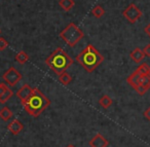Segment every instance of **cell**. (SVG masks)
<instances>
[{"label":"cell","instance_id":"6da1fadb","mask_svg":"<svg viewBox=\"0 0 150 147\" xmlns=\"http://www.w3.org/2000/svg\"><path fill=\"white\" fill-rule=\"evenodd\" d=\"M50 105V100L40 91L39 89H33L31 96L23 104L25 111L33 117H38L48 106Z\"/></svg>","mask_w":150,"mask_h":147},{"label":"cell","instance_id":"7a4b0ae2","mask_svg":"<svg viewBox=\"0 0 150 147\" xmlns=\"http://www.w3.org/2000/svg\"><path fill=\"white\" fill-rule=\"evenodd\" d=\"M77 62L86 69L88 72H94L104 61V57L92 44H88L77 57Z\"/></svg>","mask_w":150,"mask_h":147},{"label":"cell","instance_id":"3957f363","mask_svg":"<svg viewBox=\"0 0 150 147\" xmlns=\"http://www.w3.org/2000/svg\"><path fill=\"white\" fill-rule=\"evenodd\" d=\"M45 63L50 68V70L54 71L56 74L60 75L68 68H70V66L73 64V60L64 50L58 48L48 56Z\"/></svg>","mask_w":150,"mask_h":147},{"label":"cell","instance_id":"277c9868","mask_svg":"<svg viewBox=\"0 0 150 147\" xmlns=\"http://www.w3.org/2000/svg\"><path fill=\"white\" fill-rule=\"evenodd\" d=\"M83 36L84 34L82 30L79 29L74 23H70L60 33V37L71 48L76 45L83 38Z\"/></svg>","mask_w":150,"mask_h":147},{"label":"cell","instance_id":"5b68a950","mask_svg":"<svg viewBox=\"0 0 150 147\" xmlns=\"http://www.w3.org/2000/svg\"><path fill=\"white\" fill-rule=\"evenodd\" d=\"M122 15L131 24H135L142 17V11L137 5L132 3L122 11Z\"/></svg>","mask_w":150,"mask_h":147},{"label":"cell","instance_id":"8992f818","mask_svg":"<svg viewBox=\"0 0 150 147\" xmlns=\"http://www.w3.org/2000/svg\"><path fill=\"white\" fill-rule=\"evenodd\" d=\"M2 78L5 82L11 87H15L18 82L22 79V74L18 71L15 67H11L7 71H5L2 75Z\"/></svg>","mask_w":150,"mask_h":147},{"label":"cell","instance_id":"52a82bcc","mask_svg":"<svg viewBox=\"0 0 150 147\" xmlns=\"http://www.w3.org/2000/svg\"><path fill=\"white\" fill-rule=\"evenodd\" d=\"M32 92H33V89H32L29 85H27V83L22 85V87H20L19 91L17 92V97L21 100L22 105H23V104L28 100V98L31 96Z\"/></svg>","mask_w":150,"mask_h":147},{"label":"cell","instance_id":"ba28073f","mask_svg":"<svg viewBox=\"0 0 150 147\" xmlns=\"http://www.w3.org/2000/svg\"><path fill=\"white\" fill-rule=\"evenodd\" d=\"M88 144L91 147H107L109 145V142L104 136H102L101 134H97L93 137L92 140H90Z\"/></svg>","mask_w":150,"mask_h":147},{"label":"cell","instance_id":"9c48e42d","mask_svg":"<svg viewBox=\"0 0 150 147\" xmlns=\"http://www.w3.org/2000/svg\"><path fill=\"white\" fill-rule=\"evenodd\" d=\"M23 129H24L23 124H22L19 119L11 120V124H8V126H7V130H8L13 135H15V136L19 135L20 133L23 131Z\"/></svg>","mask_w":150,"mask_h":147},{"label":"cell","instance_id":"30bf717a","mask_svg":"<svg viewBox=\"0 0 150 147\" xmlns=\"http://www.w3.org/2000/svg\"><path fill=\"white\" fill-rule=\"evenodd\" d=\"M140 78H141V74L136 70L135 72H133L127 78V82L129 83L134 89H136L140 85Z\"/></svg>","mask_w":150,"mask_h":147},{"label":"cell","instance_id":"8fae6325","mask_svg":"<svg viewBox=\"0 0 150 147\" xmlns=\"http://www.w3.org/2000/svg\"><path fill=\"white\" fill-rule=\"evenodd\" d=\"M129 57H131V59L134 61L135 63H141L143 62L144 58H145V54H144L143 50H141V48H136L135 50H133L131 52V54H129Z\"/></svg>","mask_w":150,"mask_h":147},{"label":"cell","instance_id":"7c38bea8","mask_svg":"<svg viewBox=\"0 0 150 147\" xmlns=\"http://www.w3.org/2000/svg\"><path fill=\"white\" fill-rule=\"evenodd\" d=\"M59 5L64 11H70L75 5L74 0H60L59 1Z\"/></svg>","mask_w":150,"mask_h":147},{"label":"cell","instance_id":"4fadbf2b","mask_svg":"<svg viewBox=\"0 0 150 147\" xmlns=\"http://www.w3.org/2000/svg\"><path fill=\"white\" fill-rule=\"evenodd\" d=\"M13 111L9 109L8 107H3L2 109L0 110V118L3 120V121H7L13 117Z\"/></svg>","mask_w":150,"mask_h":147},{"label":"cell","instance_id":"5bb4252c","mask_svg":"<svg viewBox=\"0 0 150 147\" xmlns=\"http://www.w3.org/2000/svg\"><path fill=\"white\" fill-rule=\"evenodd\" d=\"M15 60L17 61L18 63H20V64L23 65V64H25V63H27L28 61H29V56H28V54L26 52L21 50V52H19L17 55H16Z\"/></svg>","mask_w":150,"mask_h":147},{"label":"cell","instance_id":"9a60e30c","mask_svg":"<svg viewBox=\"0 0 150 147\" xmlns=\"http://www.w3.org/2000/svg\"><path fill=\"white\" fill-rule=\"evenodd\" d=\"M112 103H113L112 99H111L108 95L102 96V97H101V99L99 100V104H100L103 108H105V109H107V108L110 107V106L112 105Z\"/></svg>","mask_w":150,"mask_h":147},{"label":"cell","instance_id":"2e32d148","mask_svg":"<svg viewBox=\"0 0 150 147\" xmlns=\"http://www.w3.org/2000/svg\"><path fill=\"white\" fill-rule=\"evenodd\" d=\"M59 81H60L63 85H70V82L72 81V77L70 76V74H68V73L65 71L62 74L59 75Z\"/></svg>","mask_w":150,"mask_h":147},{"label":"cell","instance_id":"e0dca14e","mask_svg":"<svg viewBox=\"0 0 150 147\" xmlns=\"http://www.w3.org/2000/svg\"><path fill=\"white\" fill-rule=\"evenodd\" d=\"M13 92L11 91L9 87H7V89H5L4 93L2 94V96L0 97V103H1V104H5L9 99H11V97H13Z\"/></svg>","mask_w":150,"mask_h":147},{"label":"cell","instance_id":"ac0fdd59","mask_svg":"<svg viewBox=\"0 0 150 147\" xmlns=\"http://www.w3.org/2000/svg\"><path fill=\"white\" fill-rule=\"evenodd\" d=\"M140 85L148 89H150V74L147 75H141V78H140Z\"/></svg>","mask_w":150,"mask_h":147},{"label":"cell","instance_id":"d6986e66","mask_svg":"<svg viewBox=\"0 0 150 147\" xmlns=\"http://www.w3.org/2000/svg\"><path fill=\"white\" fill-rule=\"evenodd\" d=\"M92 13H93L94 17L97 18V19H100V18H102L103 16L105 15V11L102 6L97 5V6H95L94 9H92Z\"/></svg>","mask_w":150,"mask_h":147},{"label":"cell","instance_id":"ffe728a7","mask_svg":"<svg viewBox=\"0 0 150 147\" xmlns=\"http://www.w3.org/2000/svg\"><path fill=\"white\" fill-rule=\"evenodd\" d=\"M137 71L140 73L141 75H147L150 74V66L147 63H142L139 67H138Z\"/></svg>","mask_w":150,"mask_h":147},{"label":"cell","instance_id":"44dd1931","mask_svg":"<svg viewBox=\"0 0 150 147\" xmlns=\"http://www.w3.org/2000/svg\"><path fill=\"white\" fill-rule=\"evenodd\" d=\"M7 46H8V42L6 41V39L3 37H0V50L2 52V50H4Z\"/></svg>","mask_w":150,"mask_h":147},{"label":"cell","instance_id":"7402d4cb","mask_svg":"<svg viewBox=\"0 0 150 147\" xmlns=\"http://www.w3.org/2000/svg\"><path fill=\"white\" fill-rule=\"evenodd\" d=\"M143 52L146 57H150V43H148L147 45L143 48Z\"/></svg>","mask_w":150,"mask_h":147},{"label":"cell","instance_id":"603a6c76","mask_svg":"<svg viewBox=\"0 0 150 147\" xmlns=\"http://www.w3.org/2000/svg\"><path fill=\"white\" fill-rule=\"evenodd\" d=\"M6 89H7V85L5 83H0V97L2 96V94L4 93Z\"/></svg>","mask_w":150,"mask_h":147},{"label":"cell","instance_id":"cb8c5ba5","mask_svg":"<svg viewBox=\"0 0 150 147\" xmlns=\"http://www.w3.org/2000/svg\"><path fill=\"white\" fill-rule=\"evenodd\" d=\"M144 116H145L146 119L150 121V106L145 110V111H144Z\"/></svg>","mask_w":150,"mask_h":147},{"label":"cell","instance_id":"d4e9b609","mask_svg":"<svg viewBox=\"0 0 150 147\" xmlns=\"http://www.w3.org/2000/svg\"><path fill=\"white\" fill-rule=\"evenodd\" d=\"M144 30H145V33L147 34L148 36H150V24H148V25L146 26L145 29H144Z\"/></svg>","mask_w":150,"mask_h":147},{"label":"cell","instance_id":"484cf974","mask_svg":"<svg viewBox=\"0 0 150 147\" xmlns=\"http://www.w3.org/2000/svg\"><path fill=\"white\" fill-rule=\"evenodd\" d=\"M66 147H76V146H74L73 144H69V145H67Z\"/></svg>","mask_w":150,"mask_h":147},{"label":"cell","instance_id":"4316f807","mask_svg":"<svg viewBox=\"0 0 150 147\" xmlns=\"http://www.w3.org/2000/svg\"><path fill=\"white\" fill-rule=\"evenodd\" d=\"M0 34H1V30H0Z\"/></svg>","mask_w":150,"mask_h":147}]
</instances>
